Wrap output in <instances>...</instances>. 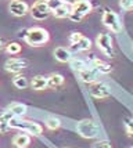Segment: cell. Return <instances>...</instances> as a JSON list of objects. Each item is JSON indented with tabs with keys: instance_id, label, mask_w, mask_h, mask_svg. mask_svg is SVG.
<instances>
[{
	"instance_id": "cell-1",
	"label": "cell",
	"mask_w": 133,
	"mask_h": 148,
	"mask_svg": "<svg viewBox=\"0 0 133 148\" xmlns=\"http://www.w3.org/2000/svg\"><path fill=\"white\" fill-rule=\"evenodd\" d=\"M10 126H11V129L22 130V132H25V133L31 136H40L43 133V127L39 123L21 119L19 116H14L13 119L10 121Z\"/></svg>"
},
{
	"instance_id": "cell-2",
	"label": "cell",
	"mask_w": 133,
	"mask_h": 148,
	"mask_svg": "<svg viewBox=\"0 0 133 148\" xmlns=\"http://www.w3.org/2000/svg\"><path fill=\"white\" fill-rule=\"evenodd\" d=\"M49 32L44 29V28H40V26H35V28H31L28 29V33L25 36V42L29 46H33V47H38V46H42L44 43L49 42Z\"/></svg>"
},
{
	"instance_id": "cell-3",
	"label": "cell",
	"mask_w": 133,
	"mask_h": 148,
	"mask_svg": "<svg viewBox=\"0 0 133 148\" xmlns=\"http://www.w3.org/2000/svg\"><path fill=\"white\" fill-rule=\"evenodd\" d=\"M90 11H92L90 1H88V0H75L74 4H72V13L70 15V19L74 21V22H79Z\"/></svg>"
},
{
	"instance_id": "cell-4",
	"label": "cell",
	"mask_w": 133,
	"mask_h": 148,
	"mask_svg": "<svg viewBox=\"0 0 133 148\" xmlns=\"http://www.w3.org/2000/svg\"><path fill=\"white\" fill-rule=\"evenodd\" d=\"M76 130L83 138H94L99 136V126L92 119H83L81 122H78Z\"/></svg>"
},
{
	"instance_id": "cell-5",
	"label": "cell",
	"mask_w": 133,
	"mask_h": 148,
	"mask_svg": "<svg viewBox=\"0 0 133 148\" xmlns=\"http://www.w3.org/2000/svg\"><path fill=\"white\" fill-rule=\"evenodd\" d=\"M103 24L107 26L111 32L118 33L122 31V22H121L118 14L112 11V10H105L104 14H103Z\"/></svg>"
},
{
	"instance_id": "cell-6",
	"label": "cell",
	"mask_w": 133,
	"mask_h": 148,
	"mask_svg": "<svg viewBox=\"0 0 133 148\" xmlns=\"http://www.w3.org/2000/svg\"><path fill=\"white\" fill-rule=\"evenodd\" d=\"M51 10L49 8V4L46 0H38L33 6L31 7V15L38 21H44L46 18H49Z\"/></svg>"
},
{
	"instance_id": "cell-7",
	"label": "cell",
	"mask_w": 133,
	"mask_h": 148,
	"mask_svg": "<svg viewBox=\"0 0 133 148\" xmlns=\"http://www.w3.org/2000/svg\"><path fill=\"white\" fill-rule=\"evenodd\" d=\"M96 45L107 57H114V49H112V39L108 33H100L96 39Z\"/></svg>"
},
{
	"instance_id": "cell-8",
	"label": "cell",
	"mask_w": 133,
	"mask_h": 148,
	"mask_svg": "<svg viewBox=\"0 0 133 148\" xmlns=\"http://www.w3.org/2000/svg\"><path fill=\"white\" fill-rule=\"evenodd\" d=\"M29 65V61L26 58H18V57H14L10 58L4 64V68H6L7 72H11V73H18L21 72L24 68H26Z\"/></svg>"
},
{
	"instance_id": "cell-9",
	"label": "cell",
	"mask_w": 133,
	"mask_h": 148,
	"mask_svg": "<svg viewBox=\"0 0 133 148\" xmlns=\"http://www.w3.org/2000/svg\"><path fill=\"white\" fill-rule=\"evenodd\" d=\"M10 13L15 15V17H24L28 11H29V7L26 4L25 1H22V0H13L11 3H10Z\"/></svg>"
},
{
	"instance_id": "cell-10",
	"label": "cell",
	"mask_w": 133,
	"mask_h": 148,
	"mask_svg": "<svg viewBox=\"0 0 133 148\" xmlns=\"http://www.w3.org/2000/svg\"><path fill=\"white\" fill-rule=\"evenodd\" d=\"M90 94L94 97V98H105V97H108L111 93H110V89H108L107 84L96 82V83H93L92 87H90Z\"/></svg>"
},
{
	"instance_id": "cell-11",
	"label": "cell",
	"mask_w": 133,
	"mask_h": 148,
	"mask_svg": "<svg viewBox=\"0 0 133 148\" xmlns=\"http://www.w3.org/2000/svg\"><path fill=\"white\" fill-rule=\"evenodd\" d=\"M14 118V114L10 110H0V133H7L11 129L10 121Z\"/></svg>"
},
{
	"instance_id": "cell-12",
	"label": "cell",
	"mask_w": 133,
	"mask_h": 148,
	"mask_svg": "<svg viewBox=\"0 0 133 148\" xmlns=\"http://www.w3.org/2000/svg\"><path fill=\"white\" fill-rule=\"evenodd\" d=\"M78 73H79V77H81L82 82L90 83V84L96 83L97 82V77H99V71L96 68H86V69L78 72Z\"/></svg>"
},
{
	"instance_id": "cell-13",
	"label": "cell",
	"mask_w": 133,
	"mask_h": 148,
	"mask_svg": "<svg viewBox=\"0 0 133 148\" xmlns=\"http://www.w3.org/2000/svg\"><path fill=\"white\" fill-rule=\"evenodd\" d=\"M13 144L17 148H26L31 144V134H28V133H18L13 138Z\"/></svg>"
},
{
	"instance_id": "cell-14",
	"label": "cell",
	"mask_w": 133,
	"mask_h": 148,
	"mask_svg": "<svg viewBox=\"0 0 133 148\" xmlns=\"http://www.w3.org/2000/svg\"><path fill=\"white\" fill-rule=\"evenodd\" d=\"M54 57L60 62H70L72 60V54H71V50L65 49V47H57L54 50Z\"/></svg>"
},
{
	"instance_id": "cell-15",
	"label": "cell",
	"mask_w": 133,
	"mask_h": 148,
	"mask_svg": "<svg viewBox=\"0 0 133 148\" xmlns=\"http://www.w3.org/2000/svg\"><path fill=\"white\" fill-rule=\"evenodd\" d=\"M90 47H92V42L90 39L85 38V36H82L76 43H71V49L75 51H88Z\"/></svg>"
},
{
	"instance_id": "cell-16",
	"label": "cell",
	"mask_w": 133,
	"mask_h": 148,
	"mask_svg": "<svg viewBox=\"0 0 133 148\" xmlns=\"http://www.w3.org/2000/svg\"><path fill=\"white\" fill-rule=\"evenodd\" d=\"M71 13H72V4H65L64 3L63 6H60L57 10H54L53 14H54V17L56 18H70Z\"/></svg>"
},
{
	"instance_id": "cell-17",
	"label": "cell",
	"mask_w": 133,
	"mask_h": 148,
	"mask_svg": "<svg viewBox=\"0 0 133 148\" xmlns=\"http://www.w3.org/2000/svg\"><path fill=\"white\" fill-rule=\"evenodd\" d=\"M92 62H93V66H94L100 73H110V72H111V65L107 64V62H104V61H101V60H99V58L92 57Z\"/></svg>"
},
{
	"instance_id": "cell-18",
	"label": "cell",
	"mask_w": 133,
	"mask_h": 148,
	"mask_svg": "<svg viewBox=\"0 0 133 148\" xmlns=\"http://www.w3.org/2000/svg\"><path fill=\"white\" fill-rule=\"evenodd\" d=\"M64 83V76L60 75V73H53L47 77V87H51V89H57L61 84Z\"/></svg>"
},
{
	"instance_id": "cell-19",
	"label": "cell",
	"mask_w": 133,
	"mask_h": 148,
	"mask_svg": "<svg viewBox=\"0 0 133 148\" xmlns=\"http://www.w3.org/2000/svg\"><path fill=\"white\" fill-rule=\"evenodd\" d=\"M32 89L33 90H43L47 87V77L42 76V75H38V76H35L32 79Z\"/></svg>"
},
{
	"instance_id": "cell-20",
	"label": "cell",
	"mask_w": 133,
	"mask_h": 148,
	"mask_svg": "<svg viewBox=\"0 0 133 148\" xmlns=\"http://www.w3.org/2000/svg\"><path fill=\"white\" fill-rule=\"evenodd\" d=\"M7 110H10L11 112L14 114V116H21L25 115L26 114V105H24V104H19V103H13Z\"/></svg>"
},
{
	"instance_id": "cell-21",
	"label": "cell",
	"mask_w": 133,
	"mask_h": 148,
	"mask_svg": "<svg viewBox=\"0 0 133 148\" xmlns=\"http://www.w3.org/2000/svg\"><path fill=\"white\" fill-rule=\"evenodd\" d=\"M13 84L17 89H26V87H28V80H26L25 76L17 75V76L13 79Z\"/></svg>"
},
{
	"instance_id": "cell-22",
	"label": "cell",
	"mask_w": 133,
	"mask_h": 148,
	"mask_svg": "<svg viewBox=\"0 0 133 148\" xmlns=\"http://www.w3.org/2000/svg\"><path fill=\"white\" fill-rule=\"evenodd\" d=\"M70 62H71L72 69L76 72H81V71H83V69L88 68V64H86L85 61H82V60H71Z\"/></svg>"
},
{
	"instance_id": "cell-23",
	"label": "cell",
	"mask_w": 133,
	"mask_h": 148,
	"mask_svg": "<svg viewBox=\"0 0 133 148\" xmlns=\"http://www.w3.org/2000/svg\"><path fill=\"white\" fill-rule=\"evenodd\" d=\"M6 51L8 53V54H11V56L18 54V53L21 51V45H18L17 42H11V43H8V45L6 46Z\"/></svg>"
},
{
	"instance_id": "cell-24",
	"label": "cell",
	"mask_w": 133,
	"mask_h": 148,
	"mask_svg": "<svg viewBox=\"0 0 133 148\" xmlns=\"http://www.w3.org/2000/svg\"><path fill=\"white\" fill-rule=\"evenodd\" d=\"M60 125H61V122L58 121L57 118H49V119L46 121V126H47L50 130L58 129V127H60Z\"/></svg>"
},
{
	"instance_id": "cell-25",
	"label": "cell",
	"mask_w": 133,
	"mask_h": 148,
	"mask_svg": "<svg viewBox=\"0 0 133 148\" xmlns=\"http://www.w3.org/2000/svg\"><path fill=\"white\" fill-rule=\"evenodd\" d=\"M47 1V4H49V8H50L51 11H54V10H57L60 6H63V0H46Z\"/></svg>"
},
{
	"instance_id": "cell-26",
	"label": "cell",
	"mask_w": 133,
	"mask_h": 148,
	"mask_svg": "<svg viewBox=\"0 0 133 148\" xmlns=\"http://www.w3.org/2000/svg\"><path fill=\"white\" fill-rule=\"evenodd\" d=\"M119 6L123 8V10H133V0H121Z\"/></svg>"
},
{
	"instance_id": "cell-27",
	"label": "cell",
	"mask_w": 133,
	"mask_h": 148,
	"mask_svg": "<svg viewBox=\"0 0 133 148\" xmlns=\"http://www.w3.org/2000/svg\"><path fill=\"white\" fill-rule=\"evenodd\" d=\"M92 148H112V147H111V144L107 140H101V141H96Z\"/></svg>"
},
{
	"instance_id": "cell-28",
	"label": "cell",
	"mask_w": 133,
	"mask_h": 148,
	"mask_svg": "<svg viewBox=\"0 0 133 148\" xmlns=\"http://www.w3.org/2000/svg\"><path fill=\"white\" fill-rule=\"evenodd\" d=\"M125 126H126L127 134H129V136H133V119H126Z\"/></svg>"
},
{
	"instance_id": "cell-29",
	"label": "cell",
	"mask_w": 133,
	"mask_h": 148,
	"mask_svg": "<svg viewBox=\"0 0 133 148\" xmlns=\"http://www.w3.org/2000/svg\"><path fill=\"white\" fill-rule=\"evenodd\" d=\"M83 35L82 33H79V32H74V33H71V36H70V42L71 43H76L79 39L82 38Z\"/></svg>"
},
{
	"instance_id": "cell-30",
	"label": "cell",
	"mask_w": 133,
	"mask_h": 148,
	"mask_svg": "<svg viewBox=\"0 0 133 148\" xmlns=\"http://www.w3.org/2000/svg\"><path fill=\"white\" fill-rule=\"evenodd\" d=\"M26 33H28V29H26V31H21V32L18 33V38H22V39H25Z\"/></svg>"
},
{
	"instance_id": "cell-31",
	"label": "cell",
	"mask_w": 133,
	"mask_h": 148,
	"mask_svg": "<svg viewBox=\"0 0 133 148\" xmlns=\"http://www.w3.org/2000/svg\"><path fill=\"white\" fill-rule=\"evenodd\" d=\"M74 1L75 0H63V3H65V4H74Z\"/></svg>"
},
{
	"instance_id": "cell-32",
	"label": "cell",
	"mask_w": 133,
	"mask_h": 148,
	"mask_svg": "<svg viewBox=\"0 0 133 148\" xmlns=\"http://www.w3.org/2000/svg\"><path fill=\"white\" fill-rule=\"evenodd\" d=\"M3 47H4V42H3V39L0 38V50H1Z\"/></svg>"
},
{
	"instance_id": "cell-33",
	"label": "cell",
	"mask_w": 133,
	"mask_h": 148,
	"mask_svg": "<svg viewBox=\"0 0 133 148\" xmlns=\"http://www.w3.org/2000/svg\"><path fill=\"white\" fill-rule=\"evenodd\" d=\"M130 148H133V147H130Z\"/></svg>"
}]
</instances>
